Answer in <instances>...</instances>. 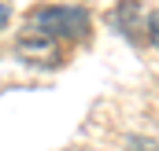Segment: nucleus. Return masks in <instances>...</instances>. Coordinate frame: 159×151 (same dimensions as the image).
Returning <instances> with one entry per match:
<instances>
[{
  "label": "nucleus",
  "mask_w": 159,
  "mask_h": 151,
  "mask_svg": "<svg viewBox=\"0 0 159 151\" xmlns=\"http://www.w3.org/2000/svg\"><path fill=\"white\" fill-rule=\"evenodd\" d=\"M19 55H26L30 63H59V44L56 41H44V37H19Z\"/></svg>",
  "instance_id": "2"
},
{
  "label": "nucleus",
  "mask_w": 159,
  "mask_h": 151,
  "mask_svg": "<svg viewBox=\"0 0 159 151\" xmlns=\"http://www.w3.org/2000/svg\"><path fill=\"white\" fill-rule=\"evenodd\" d=\"M148 41L159 48V11H152V15H148Z\"/></svg>",
  "instance_id": "3"
},
{
  "label": "nucleus",
  "mask_w": 159,
  "mask_h": 151,
  "mask_svg": "<svg viewBox=\"0 0 159 151\" xmlns=\"http://www.w3.org/2000/svg\"><path fill=\"white\" fill-rule=\"evenodd\" d=\"M7 19H11V7H7V4H0V30L7 26Z\"/></svg>",
  "instance_id": "5"
},
{
  "label": "nucleus",
  "mask_w": 159,
  "mask_h": 151,
  "mask_svg": "<svg viewBox=\"0 0 159 151\" xmlns=\"http://www.w3.org/2000/svg\"><path fill=\"white\" fill-rule=\"evenodd\" d=\"M129 151H159L156 140H144V136H137V140H129Z\"/></svg>",
  "instance_id": "4"
},
{
  "label": "nucleus",
  "mask_w": 159,
  "mask_h": 151,
  "mask_svg": "<svg viewBox=\"0 0 159 151\" xmlns=\"http://www.w3.org/2000/svg\"><path fill=\"white\" fill-rule=\"evenodd\" d=\"M93 30V15L78 7V4H52V7H41L30 15L26 22V37H44V41H81L89 37Z\"/></svg>",
  "instance_id": "1"
}]
</instances>
